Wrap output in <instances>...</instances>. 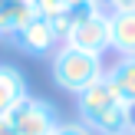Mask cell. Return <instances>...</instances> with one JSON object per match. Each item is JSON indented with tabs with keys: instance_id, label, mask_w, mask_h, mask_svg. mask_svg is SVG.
I'll return each instance as SVG.
<instances>
[{
	"instance_id": "cell-1",
	"label": "cell",
	"mask_w": 135,
	"mask_h": 135,
	"mask_svg": "<svg viewBox=\"0 0 135 135\" xmlns=\"http://www.w3.org/2000/svg\"><path fill=\"white\" fill-rule=\"evenodd\" d=\"M76 112H79V122H86L96 135H132L135 115L125 102H119L105 76L76 96Z\"/></svg>"
},
{
	"instance_id": "cell-2",
	"label": "cell",
	"mask_w": 135,
	"mask_h": 135,
	"mask_svg": "<svg viewBox=\"0 0 135 135\" xmlns=\"http://www.w3.org/2000/svg\"><path fill=\"white\" fill-rule=\"evenodd\" d=\"M50 76H53V83H56L63 92L79 96L83 89H89L92 83H99V79L105 76V66H102L99 56L83 53V50H76V46L63 43L56 53H53V59H50Z\"/></svg>"
},
{
	"instance_id": "cell-3",
	"label": "cell",
	"mask_w": 135,
	"mask_h": 135,
	"mask_svg": "<svg viewBox=\"0 0 135 135\" xmlns=\"http://www.w3.org/2000/svg\"><path fill=\"white\" fill-rule=\"evenodd\" d=\"M7 122L13 125L17 135H53L59 125V112L53 102L46 99H36V96H26L7 112Z\"/></svg>"
},
{
	"instance_id": "cell-4",
	"label": "cell",
	"mask_w": 135,
	"mask_h": 135,
	"mask_svg": "<svg viewBox=\"0 0 135 135\" xmlns=\"http://www.w3.org/2000/svg\"><path fill=\"white\" fill-rule=\"evenodd\" d=\"M13 46H17L20 53H26V56H53V53L59 50V36H56V30H53V23H50V17H33L26 26H20L17 33H13Z\"/></svg>"
},
{
	"instance_id": "cell-5",
	"label": "cell",
	"mask_w": 135,
	"mask_h": 135,
	"mask_svg": "<svg viewBox=\"0 0 135 135\" xmlns=\"http://www.w3.org/2000/svg\"><path fill=\"white\" fill-rule=\"evenodd\" d=\"M66 43L102 59L105 53L112 50V40H109V13L102 10V13H96V17L83 20L79 26H73V33H69V40H66Z\"/></svg>"
},
{
	"instance_id": "cell-6",
	"label": "cell",
	"mask_w": 135,
	"mask_h": 135,
	"mask_svg": "<svg viewBox=\"0 0 135 135\" xmlns=\"http://www.w3.org/2000/svg\"><path fill=\"white\" fill-rule=\"evenodd\" d=\"M105 83L112 86L119 102H125L129 109H135V56H119L105 69Z\"/></svg>"
},
{
	"instance_id": "cell-7",
	"label": "cell",
	"mask_w": 135,
	"mask_h": 135,
	"mask_svg": "<svg viewBox=\"0 0 135 135\" xmlns=\"http://www.w3.org/2000/svg\"><path fill=\"white\" fill-rule=\"evenodd\" d=\"M109 40L119 56H135V10L109 13Z\"/></svg>"
},
{
	"instance_id": "cell-8",
	"label": "cell",
	"mask_w": 135,
	"mask_h": 135,
	"mask_svg": "<svg viewBox=\"0 0 135 135\" xmlns=\"http://www.w3.org/2000/svg\"><path fill=\"white\" fill-rule=\"evenodd\" d=\"M26 96H30L26 92V76L17 66H0V115H7Z\"/></svg>"
},
{
	"instance_id": "cell-9",
	"label": "cell",
	"mask_w": 135,
	"mask_h": 135,
	"mask_svg": "<svg viewBox=\"0 0 135 135\" xmlns=\"http://www.w3.org/2000/svg\"><path fill=\"white\" fill-rule=\"evenodd\" d=\"M33 17H36V10L30 0H0V36H13Z\"/></svg>"
},
{
	"instance_id": "cell-10",
	"label": "cell",
	"mask_w": 135,
	"mask_h": 135,
	"mask_svg": "<svg viewBox=\"0 0 135 135\" xmlns=\"http://www.w3.org/2000/svg\"><path fill=\"white\" fill-rule=\"evenodd\" d=\"M63 13H66V20H69L73 26H79L83 20H89V17H96V13H102V0H69Z\"/></svg>"
},
{
	"instance_id": "cell-11",
	"label": "cell",
	"mask_w": 135,
	"mask_h": 135,
	"mask_svg": "<svg viewBox=\"0 0 135 135\" xmlns=\"http://www.w3.org/2000/svg\"><path fill=\"white\" fill-rule=\"evenodd\" d=\"M30 3H33V10H36L40 17H59L69 0H30Z\"/></svg>"
},
{
	"instance_id": "cell-12",
	"label": "cell",
	"mask_w": 135,
	"mask_h": 135,
	"mask_svg": "<svg viewBox=\"0 0 135 135\" xmlns=\"http://www.w3.org/2000/svg\"><path fill=\"white\" fill-rule=\"evenodd\" d=\"M53 135H96V132H92L86 122H59Z\"/></svg>"
},
{
	"instance_id": "cell-13",
	"label": "cell",
	"mask_w": 135,
	"mask_h": 135,
	"mask_svg": "<svg viewBox=\"0 0 135 135\" xmlns=\"http://www.w3.org/2000/svg\"><path fill=\"white\" fill-rule=\"evenodd\" d=\"M109 3V13H115V10H135V0H105Z\"/></svg>"
},
{
	"instance_id": "cell-14",
	"label": "cell",
	"mask_w": 135,
	"mask_h": 135,
	"mask_svg": "<svg viewBox=\"0 0 135 135\" xmlns=\"http://www.w3.org/2000/svg\"><path fill=\"white\" fill-rule=\"evenodd\" d=\"M0 135H17V132H13V125H10V122H7V119H3V115H0Z\"/></svg>"
},
{
	"instance_id": "cell-15",
	"label": "cell",
	"mask_w": 135,
	"mask_h": 135,
	"mask_svg": "<svg viewBox=\"0 0 135 135\" xmlns=\"http://www.w3.org/2000/svg\"><path fill=\"white\" fill-rule=\"evenodd\" d=\"M132 135H135V119H132Z\"/></svg>"
}]
</instances>
